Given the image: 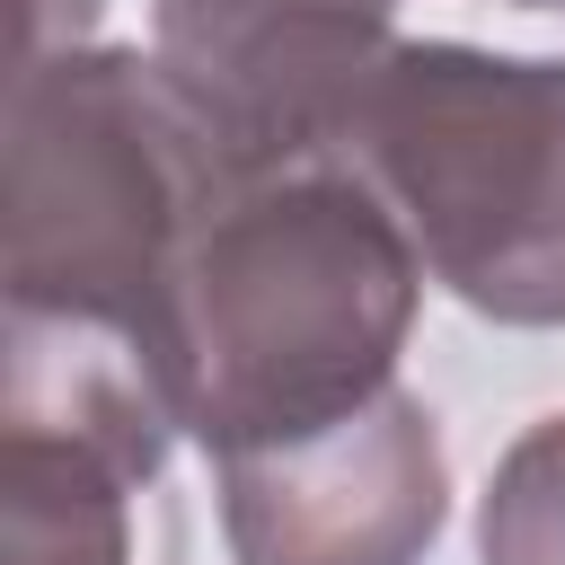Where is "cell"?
<instances>
[{
  "label": "cell",
  "mask_w": 565,
  "mask_h": 565,
  "mask_svg": "<svg viewBox=\"0 0 565 565\" xmlns=\"http://www.w3.org/2000/svg\"><path fill=\"white\" fill-rule=\"evenodd\" d=\"M415 238L371 177L282 168L230 185L168 282L159 380L203 450H256L371 406L415 318Z\"/></svg>",
  "instance_id": "obj_1"
},
{
  "label": "cell",
  "mask_w": 565,
  "mask_h": 565,
  "mask_svg": "<svg viewBox=\"0 0 565 565\" xmlns=\"http://www.w3.org/2000/svg\"><path fill=\"white\" fill-rule=\"evenodd\" d=\"M230 194L212 141L141 53L18 62L9 115V300L115 327L159 362L168 282L194 221Z\"/></svg>",
  "instance_id": "obj_2"
},
{
  "label": "cell",
  "mask_w": 565,
  "mask_h": 565,
  "mask_svg": "<svg viewBox=\"0 0 565 565\" xmlns=\"http://www.w3.org/2000/svg\"><path fill=\"white\" fill-rule=\"evenodd\" d=\"M344 150L433 282L503 327H565V62L397 44Z\"/></svg>",
  "instance_id": "obj_3"
},
{
  "label": "cell",
  "mask_w": 565,
  "mask_h": 565,
  "mask_svg": "<svg viewBox=\"0 0 565 565\" xmlns=\"http://www.w3.org/2000/svg\"><path fill=\"white\" fill-rule=\"evenodd\" d=\"M221 521L238 565H415L441 530L433 415L380 388L318 433L230 450Z\"/></svg>",
  "instance_id": "obj_4"
},
{
  "label": "cell",
  "mask_w": 565,
  "mask_h": 565,
  "mask_svg": "<svg viewBox=\"0 0 565 565\" xmlns=\"http://www.w3.org/2000/svg\"><path fill=\"white\" fill-rule=\"evenodd\" d=\"M124 486L97 441L9 424V565H124Z\"/></svg>",
  "instance_id": "obj_5"
},
{
  "label": "cell",
  "mask_w": 565,
  "mask_h": 565,
  "mask_svg": "<svg viewBox=\"0 0 565 565\" xmlns=\"http://www.w3.org/2000/svg\"><path fill=\"white\" fill-rule=\"evenodd\" d=\"M486 565H565V415L512 441L486 486Z\"/></svg>",
  "instance_id": "obj_6"
},
{
  "label": "cell",
  "mask_w": 565,
  "mask_h": 565,
  "mask_svg": "<svg viewBox=\"0 0 565 565\" xmlns=\"http://www.w3.org/2000/svg\"><path fill=\"white\" fill-rule=\"evenodd\" d=\"M530 9H547V0H530Z\"/></svg>",
  "instance_id": "obj_7"
}]
</instances>
